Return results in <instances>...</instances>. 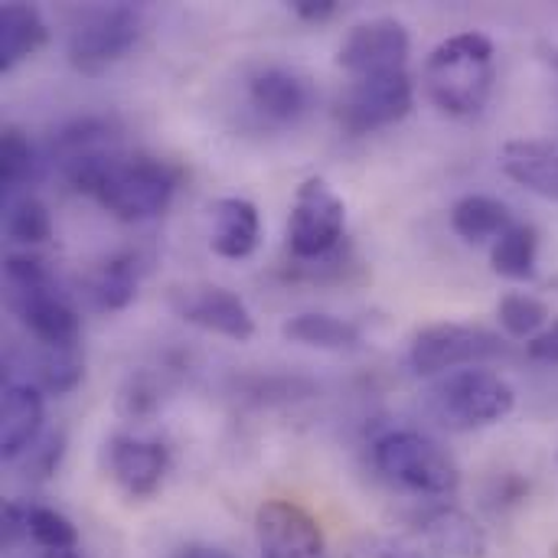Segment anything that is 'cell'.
I'll return each instance as SVG.
<instances>
[{"mask_svg": "<svg viewBox=\"0 0 558 558\" xmlns=\"http://www.w3.org/2000/svg\"><path fill=\"white\" fill-rule=\"evenodd\" d=\"M62 170L78 193L92 196L121 222H144L160 216L180 183L177 167L167 160L147 154H121L118 147L75 157L62 163Z\"/></svg>", "mask_w": 558, "mask_h": 558, "instance_id": "cell-1", "label": "cell"}, {"mask_svg": "<svg viewBox=\"0 0 558 558\" xmlns=\"http://www.w3.org/2000/svg\"><path fill=\"white\" fill-rule=\"evenodd\" d=\"M497 65H494V43L477 29L454 33L441 39L422 69L425 95L432 105L451 118L477 114L490 92H494Z\"/></svg>", "mask_w": 558, "mask_h": 558, "instance_id": "cell-2", "label": "cell"}, {"mask_svg": "<svg viewBox=\"0 0 558 558\" xmlns=\"http://www.w3.org/2000/svg\"><path fill=\"white\" fill-rule=\"evenodd\" d=\"M7 304L29 330V337L52 350L78 347L82 320L78 311L59 294L49 268L33 255H7L3 265Z\"/></svg>", "mask_w": 558, "mask_h": 558, "instance_id": "cell-3", "label": "cell"}, {"mask_svg": "<svg viewBox=\"0 0 558 558\" xmlns=\"http://www.w3.org/2000/svg\"><path fill=\"white\" fill-rule=\"evenodd\" d=\"M373 464L392 487L418 497H454L461 487V471L448 448L412 428L386 432L376 438Z\"/></svg>", "mask_w": 558, "mask_h": 558, "instance_id": "cell-4", "label": "cell"}, {"mask_svg": "<svg viewBox=\"0 0 558 558\" xmlns=\"http://www.w3.org/2000/svg\"><path fill=\"white\" fill-rule=\"evenodd\" d=\"M425 402L435 422L448 432H474L504 422L517 409V392L500 373L468 366L441 376Z\"/></svg>", "mask_w": 558, "mask_h": 558, "instance_id": "cell-5", "label": "cell"}, {"mask_svg": "<svg viewBox=\"0 0 558 558\" xmlns=\"http://www.w3.org/2000/svg\"><path fill=\"white\" fill-rule=\"evenodd\" d=\"M347 232V206L333 186L320 177H311L298 186L291 219H288V248L301 262L327 258Z\"/></svg>", "mask_w": 558, "mask_h": 558, "instance_id": "cell-6", "label": "cell"}, {"mask_svg": "<svg viewBox=\"0 0 558 558\" xmlns=\"http://www.w3.org/2000/svg\"><path fill=\"white\" fill-rule=\"evenodd\" d=\"M507 343L500 333L474 324H432L415 333L409 363L418 376H448L500 356Z\"/></svg>", "mask_w": 558, "mask_h": 558, "instance_id": "cell-7", "label": "cell"}, {"mask_svg": "<svg viewBox=\"0 0 558 558\" xmlns=\"http://www.w3.org/2000/svg\"><path fill=\"white\" fill-rule=\"evenodd\" d=\"M141 36V13L128 3H105L92 7L78 16V23L69 33V62L85 72H105L124 52L137 43Z\"/></svg>", "mask_w": 558, "mask_h": 558, "instance_id": "cell-8", "label": "cell"}, {"mask_svg": "<svg viewBox=\"0 0 558 558\" xmlns=\"http://www.w3.org/2000/svg\"><path fill=\"white\" fill-rule=\"evenodd\" d=\"M415 92L412 75H376V78H347L337 98V121L347 134H373L402 121L412 111Z\"/></svg>", "mask_w": 558, "mask_h": 558, "instance_id": "cell-9", "label": "cell"}, {"mask_svg": "<svg viewBox=\"0 0 558 558\" xmlns=\"http://www.w3.org/2000/svg\"><path fill=\"white\" fill-rule=\"evenodd\" d=\"M409 52H412V39L405 23H399L396 16H376L356 23L347 33L337 52V65L347 72V78L399 75L409 72Z\"/></svg>", "mask_w": 558, "mask_h": 558, "instance_id": "cell-10", "label": "cell"}, {"mask_svg": "<svg viewBox=\"0 0 558 558\" xmlns=\"http://www.w3.org/2000/svg\"><path fill=\"white\" fill-rule=\"evenodd\" d=\"M262 558H330V546L314 513L294 500H265L255 513Z\"/></svg>", "mask_w": 558, "mask_h": 558, "instance_id": "cell-11", "label": "cell"}, {"mask_svg": "<svg viewBox=\"0 0 558 558\" xmlns=\"http://www.w3.org/2000/svg\"><path fill=\"white\" fill-rule=\"evenodd\" d=\"M170 471V448L154 438L114 435L108 441V474L131 500H147L163 487Z\"/></svg>", "mask_w": 558, "mask_h": 558, "instance_id": "cell-12", "label": "cell"}, {"mask_svg": "<svg viewBox=\"0 0 558 558\" xmlns=\"http://www.w3.org/2000/svg\"><path fill=\"white\" fill-rule=\"evenodd\" d=\"M314 85L307 75L288 65H265L248 78V101L252 108L275 121V124H294L314 108Z\"/></svg>", "mask_w": 558, "mask_h": 558, "instance_id": "cell-13", "label": "cell"}, {"mask_svg": "<svg viewBox=\"0 0 558 558\" xmlns=\"http://www.w3.org/2000/svg\"><path fill=\"white\" fill-rule=\"evenodd\" d=\"M422 558H484L487 533L461 510H435L428 513L409 536Z\"/></svg>", "mask_w": 558, "mask_h": 558, "instance_id": "cell-14", "label": "cell"}, {"mask_svg": "<svg viewBox=\"0 0 558 558\" xmlns=\"http://www.w3.org/2000/svg\"><path fill=\"white\" fill-rule=\"evenodd\" d=\"M180 317L199 330L219 333L226 340L245 343L255 337V317L248 314L245 301L226 288H196L186 291L183 301L177 304Z\"/></svg>", "mask_w": 558, "mask_h": 558, "instance_id": "cell-15", "label": "cell"}, {"mask_svg": "<svg viewBox=\"0 0 558 558\" xmlns=\"http://www.w3.org/2000/svg\"><path fill=\"white\" fill-rule=\"evenodd\" d=\"M43 438V392L33 383L10 379L0 396V454L20 461Z\"/></svg>", "mask_w": 558, "mask_h": 558, "instance_id": "cell-16", "label": "cell"}, {"mask_svg": "<svg viewBox=\"0 0 558 558\" xmlns=\"http://www.w3.org/2000/svg\"><path fill=\"white\" fill-rule=\"evenodd\" d=\"M258 239H262V216H258L255 203H248L242 196H226V199L213 203L209 248L219 258L242 262L258 248Z\"/></svg>", "mask_w": 558, "mask_h": 558, "instance_id": "cell-17", "label": "cell"}, {"mask_svg": "<svg viewBox=\"0 0 558 558\" xmlns=\"http://www.w3.org/2000/svg\"><path fill=\"white\" fill-rule=\"evenodd\" d=\"M504 173L530 193L558 203V147L546 141H510L500 150Z\"/></svg>", "mask_w": 558, "mask_h": 558, "instance_id": "cell-18", "label": "cell"}, {"mask_svg": "<svg viewBox=\"0 0 558 558\" xmlns=\"http://www.w3.org/2000/svg\"><path fill=\"white\" fill-rule=\"evenodd\" d=\"M49 39L46 20L29 3H3L0 7V69H13L33 52H39Z\"/></svg>", "mask_w": 558, "mask_h": 558, "instance_id": "cell-19", "label": "cell"}, {"mask_svg": "<svg viewBox=\"0 0 558 558\" xmlns=\"http://www.w3.org/2000/svg\"><path fill=\"white\" fill-rule=\"evenodd\" d=\"M510 226H513L510 206L500 203V199H494V196L471 193V196H461L451 206V229L464 242H471V245L497 242Z\"/></svg>", "mask_w": 558, "mask_h": 558, "instance_id": "cell-20", "label": "cell"}, {"mask_svg": "<svg viewBox=\"0 0 558 558\" xmlns=\"http://www.w3.org/2000/svg\"><path fill=\"white\" fill-rule=\"evenodd\" d=\"M281 333L291 343L330 350V353H353L363 343L360 330L350 320H340L333 314H298L281 327Z\"/></svg>", "mask_w": 558, "mask_h": 558, "instance_id": "cell-21", "label": "cell"}, {"mask_svg": "<svg viewBox=\"0 0 558 558\" xmlns=\"http://www.w3.org/2000/svg\"><path fill=\"white\" fill-rule=\"evenodd\" d=\"M539 258V232L530 222H513L490 248L494 271L510 281H530L536 275Z\"/></svg>", "mask_w": 558, "mask_h": 558, "instance_id": "cell-22", "label": "cell"}, {"mask_svg": "<svg viewBox=\"0 0 558 558\" xmlns=\"http://www.w3.org/2000/svg\"><path fill=\"white\" fill-rule=\"evenodd\" d=\"M137 294V262L131 255L108 258L88 281V301L95 311H124Z\"/></svg>", "mask_w": 558, "mask_h": 558, "instance_id": "cell-23", "label": "cell"}, {"mask_svg": "<svg viewBox=\"0 0 558 558\" xmlns=\"http://www.w3.org/2000/svg\"><path fill=\"white\" fill-rule=\"evenodd\" d=\"M39 173V160L36 150L29 144V137L20 128H3L0 137V183L7 199H13L16 190L29 186Z\"/></svg>", "mask_w": 558, "mask_h": 558, "instance_id": "cell-24", "label": "cell"}, {"mask_svg": "<svg viewBox=\"0 0 558 558\" xmlns=\"http://www.w3.org/2000/svg\"><path fill=\"white\" fill-rule=\"evenodd\" d=\"M82 376H85V363L78 356V347L72 350L43 347V356L36 360V369H33V386L43 396H65L82 383Z\"/></svg>", "mask_w": 558, "mask_h": 558, "instance_id": "cell-25", "label": "cell"}, {"mask_svg": "<svg viewBox=\"0 0 558 558\" xmlns=\"http://www.w3.org/2000/svg\"><path fill=\"white\" fill-rule=\"evenodd\" d=\"M497 320H500L507 337H513V340H536L549 327V307L539 298H533V294L513 291V294H507L497 304Z\"/></svg>", "mask_w": 558, "mask_h": 558, "instance_id": "cell-26", "label": "cell"}, {"mask_svg": "<svg viewBox=\"0 0 558 558\" xmlns=\"http://www.w3.org/2000/svg\"><path fill=\"white\" fill-rule=\"evenodd\" d=\"M3 229L20 245H39L52 235V219H49V209L36 196L20 193V196L7 199Z\"/></svg>", "mask_w": 558, "mask_h": 558, "instance_id": "cell-27", "label": "cell"}, {"mask_svg": "<svg viewBox=\"0 0 558 558\" xmlns=\"http://www.w3.org/2000/svg\"><path fill=\"white\" fill-rule=\"evenodd\" d=\"M26 539L36 549H78V530L52 507H26Z\"/></svg>", "mask_w": 558, "mask_h": 558, "instance_id": "cell-28", "label": "cell"}, {"mask_svg": "<svg viewBox=\"0 0 558 558\" xmlns=\"http://www.w3.org/2000/svg\"><path fill=\"white\" fill-rule=\"evenodd\" d=\"M62 451H65V435L62 432H52V435H43L23 458H26V471H33V477H49L56 474L59 461H62Z\"/></svg>", "mask_w": 558, "mask_h": 558, "instance_id": "cell-29", "label": "cell"}, {"mask_svg": "<svg viewBox=\"0 0 558 558\" xmlns=\"http://www.w3.org/2000/svg\"><path fill=\"white\" fill-rule=\"evenodd\" d=\"M350 558H422L415 553V546L402 536V539H396V536H376V539H366L360 549H353V556Z\"/></svg>", "mask_w": 558, "mask_h": 558, "instance_id": "cell-30", "label": "cell"}, {"mask_svg": "<svg viewBox=\"0 0 558 558\" xmlns=\"http://www.w3.org/2000/svg\"><path fill=\"white\" fill-rule=\"evenodd\" d=\"M526 353H530V360H536V363L558 366V320H553L536 340H530Z\"/></svg>", "mask_w": 558, "mask_h": 558, "instance_id": "cell-31", "label": "cell"}, {"mask_svg": "<svg viewBox=\"0 0 558 558\" xmlns=\"http://www.w3.org/2000/svg\"><path fill=\"white\" fill-rule=\"evenodd\" d=\"M291 10L307 23H324L337 13V0H294Z\"/></svg>", "mask_w": 558, "mask_h": 558, "instance_id": "cell-32", "label": "cell"}, {"mask_svg": "<svg viewBox=\"0 0 558 558\" xmlns=\"http://www.w3.org/2000/svg\"><path fill=\"white\" fill-rule=\"evenodd\" d=\"M173 558H235V556H229L226 549H213V546H186V549H180Z\"/></svg>", "mask_w": 558, "mask_h": 558, "instance_id": "cell-33", "label": "cell"}, {"mask_svg": "<svg viewBox=\"0 0 558 558\" xmlns=\"http://www.w3.org/2000/svg\"><path fill=\"white\" fill-rule=\"evenodd\" d=\"M36 558H85L78 549H39Z\"/></svg>", "mask_w": 558, "mask_h": 558, "instance_id": "cell-34", "label": "cell"}]
</instances>
